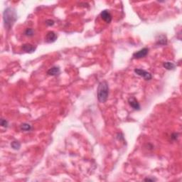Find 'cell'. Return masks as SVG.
<instances>
[{
    "instance_id": "16",
    "label": "cell",
    "mask_w": 182,
    "mask_h": 182,
    "mask_svg": "<svg viewBox=\"0 0 182 182\" xmlns=\"http://www.w3.org/2000/svg\"><path fill=\"white\" fill-rule=\"evenodd\" d=\"M145 181H151V182H153V181H157V179H154V178H146V179H145Z\"/></svg>"
},
{
    "instance_id": "13",
    "label": "cell",
    "mask_w": 182,
    "mask_h": 182,
    "mask_svg": "<svg viewBox=\"0 0 182 182\" xmlns=\"http://www.w3.org/2000/svg\"><path fill=\"white\" fill-rule=\"evenodd\" d=\"M24 34H25L26 36H29V37H31V36H33L34 35V29H30V28L26 29L25 31V32H24Z\"/></svg>"
},
{
    "instance_id": "10",
    "label": "cell",
    "mask_w": 182,
    "mask_h": 182,
    "mask_svg": "<svg viewBox=\"0 0 182 182\" xmlns=\"http://www.w3.org/2000/svg\"><path fill=\"white\" fill-rule=\"evenodd\" d=\"M163 66L164 68H166V70H169V71H171V70H174L176 68V65L174 64V63L170 61H166L163 63Z\"/></svg>"
},
{
    "instance_id": "6",
    "label": "cell",
    "mask_w": 182,
    "mask_h": 182,
    "mask_svg": "<svg viewBox=\"0 0 182 182\" xmlns=\"http://www.w3.org/2000/svg\"><path fill=\"white\" fill-rule=\"evenodd\" d=\"M58 39V35L56 34L54 31H49L47 33L46 36L45 40L46 43H51L55 42Z\"/></svg>"
},
{
    "instance_id": "14",
    "label": "cell",
    "mask_w": 182,
    "mask_h": 182,
    "mask_svg": "<svg viewBox=\"0 0 182 182\" xmlns=\"http://www.w3.org/2000/svg\"><path fill=\"white\" fill-rule=\"evenodd\" d=\"M0 124H1V127H6V128H7L9 125L8 121L6 120H4V119H1V122H0Z\"/></svg>"
},
{
    "instance_id": "4",
    "label": "cell",
    "mask_w": 182,
    "mask_h": 182,
    "mask_svg": "<svg viewBox=\"0 0 182 182\" xmlns=\"http://www.w3.org/2000/svg\"><path fill=\"white\" fill-rule=\"evenodd\" d=\"M101 19H102L104 22L107 23V24H110V23L112 22V19H113L112 14H110V11L107 10H105L101 12Z\"/></svg>"
},
{
    "instance_id": "1",
    "label": "cell",
    "mask_w": 182,
    "mask_h": 182,
    "mask_svg": "<svg viewBox=\"0 0 182 182\" xmlns=\"http://www.w3.org/2000/svg\"><path fill=\"white\" fill-rule=\"evenodd\" d=\"M3 19L5 27L10 29L17 19V14L14 9L11 7L6 9L3 13Z\"/></svg>"
},
{
    "instance_id": "12",
    "label": "cell",
    "mask_w": 182,
    "mask_h": 182,
    "mask_svg": "<svg viewBox=\"0 0 182 182\" xmlns=\"http://www.w3.org/2000/svg\"><path fill=\"white\" fill-rule=\"evenodd\" d=\"M11 147L13 149L19 150L21 148V143L18 141H14L11 143Z\"/></svg>"
},
{
    "instance_id": "15",
    "label": "cell",
    "mask_w": 182,
    "mask_h": 182,
    "mask_svg": "<svg viewBox=\"0 0 182 182\" xmlns=\"http://www.w3.org/2000/svg\"><path fill=\"white\" fill-rule=\"evenodd\" d=\"M54 20H51V19H48V20L46 21V24L47 26H53L54 24Z\"/></svg>"
},
{
    "instance_id": "7",
    "label": "cell",
    "mask_w": 182,
    "mask_h": 182,
    "mask_svg": "<svg viewBox=\"0 0 182 182\" xmlns=\"http://www.w3.org/2000/svg\"><path fill=\"white\" fill-rule=\"evenodd\" d=\"M128 103L130 106H131L132 108H133L135 110H139L141 108V106L139 105V102H138L137 100L134 97H130L128 99Z\"/></svg>"
},
{
    "instance_id": "9",
    "label": "cell",
    "mask_w": 182,
    "mask_h": 182,
    "mask_svg": "<svg viewBox=\"0 0 182 182\" xmlns=\"http://www.w3.org/2000/svg\"><path fill=\"white\" fill-rule=\"evenodd\" d=\"M60 73V69L58 66H54V67L51 68L48 71H47V74L48 75H51V76H56V75H58Z\"/></svg>"
},
{
    "instance_id": "17",
    "label": "cell",
    "mask_w": 182,
    "mask_h": 182,
    "mask_svg": "<svg viewBox=\"0 0 182 182\" xmlns=\"http://www.w3.org/2000/svg\"><path fill=\"white\" fill-rule=\"evenodd\" d=\"M177 137H178V133H174L171 136V139H174V140H176L177 139Z\"/></svg>"
},
{
    "instance_id": "3",
    "label": "cell",
    "mask_w": 182,
    "mask_h": 182,
    "mask_svg": "<svg viewBox=\"0 0 182 182\" xmlns=\"http://www.w3.org/2000/svg\"><path fill=\"white\" fill-rule=\"evenodd\" d=\"M134 71L136 75H139V76L142 77L144 79L146 80H150L152 78L151 74L149 72H147V71H145V70L141 69V68H135V69L134 70Z\"/></svg>"
},
{
    "instance_id": "2",
    "label": "cell",
    "mask_w": 182,
    "mask_h": 182,
    "mask_svg": "<svg viewBox=\"0 0 182 182\" xmlns=\"http://www.w3.org/2000/svg\"><path fill=\"white\" fill-rule=\"evenodd\" d=\"M109 95V86L107 81L101 82L98 88V99L100 103H105Z\"/></svg>"
},
{
    "instance_id": "8",
    "label": "cell",
    "mask_w": 182,
    "mask_h": 182,
    "mask_svg": "<svg viewBox=\"0 0 182 182\" xmlns=\"http://www.w3.org/2000/svg\"><path fill=\"white\" fill-rule=\"evenodd\" d=\"M36 46H34L32 44H30V43H24V45H22V50L25 51L26 53L31 54V53H34L36 51Z\"/></svg>"
},
{
    "instance_id": "11",
    "label": "cell",
    "mask_w": 182,
    "mask_h": 182,
    "mask_svg": "<svg viewBox=\"0 0 182 182\" xmlns=\"http://www.w3.org/2000/svg\"><path fill=\"white\" fill-rule=\"evenodd\" d=\"M21 130H23V131L25 132H29L31 130V126L28 123H23L20 126Z\"/></svg>"
},
{
    "instance_id": "5",
    "label": "cell",
    "mask_w": 182,
    "mask_h": 182,
    "mask_svg": "<svg viewBox=\"0 0 182 182\" xmlns=\"http://www.w3.org/2000/svg\"><path fill=\"white\" fill-rule=\"evenodd\" d=\"M149 53V48H142L139 51H136V52L133 54V58L136 59H139L142 58H145Z\"/></svg>"
}]
</instances>
